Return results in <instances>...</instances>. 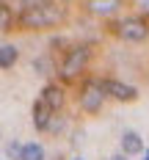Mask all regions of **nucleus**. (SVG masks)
Here are the masks:
<instances>
[{"label":"nucleus","instance_id":"1","mask_svg":"<svg viewBox=\"0 0 149 160\" xmlns=\"http://www.w3.org/2000/svg\"><path fill=\"white\" fill-rule=\"evenodd\" d=\"M58 19H61V11L52 8V6H47V3L28 6V8L22 11V25H25V28H47V25L58 22Z\"/></svg>","mask_w":149,"mask_h":160},{"label":"nucleus","instance_id":"2","mask_svg":"<svg viewBox=\"0 0 149 160\" xmlns=\"http://www.w3.org/2000/svg\"><path fill=\"white\" fill-rule=\"evenodd\" d=\"M116 31L127 42H144L149 36V25H147V19H141V17H127V19H122L116 25Z\"/></svg>","mask_w":149,"mask_h":160},{"label":"nucleus","instance_id":"3","mask_svg":"<svg viewBox=\"0 0 149 160\" xmlns=\"http://www.w3.org/2000/svg\"><path fill=\"white\" fill-rule=\"evenodd\" d=\"M102 102H105V94H102V88H99L97 80H88L86 86H83L80 91V108L86 113H97L102 108Z\"/></svg>","mask_w":149,"mask_h":160},{"label":"nucleus","instance_id":"4","mask_svg":"<svg viewBox=\"0 0 149 160\" xmlns=\"http://www.w3.org/2000/svg\"><path fill=\"white\" fill-rule=\"evenodd\" d=\"M86 61H88V47H72L69 55H66V61H64V66H61V75L66 80H72L86 66Z\"/></svg>","mask_w":149,"mask_h":160},{"label":"nucleus","instance_id":"5","mask_svg":"<svg viewBox=\"0 0 149 160\" xmlns=\"http://www.w3.org/2000/svg\"><path fill=\"white\" fill-rule=\"evenodd\" d=\"M99 88H102V94L108 97H116V99H122V102H132L135 97H138V91L132 88V86H127V83H119V80H97Z\"/></svg>","mask_w":149,"mask_h":160},{"label":"nucleus","instance_id":"6","mask_svg":"<svg viewBox=\"0 0 149 160\" xmlns=\"http://www.w3.org/2000/svg\"><path fill=\"white\" fill-rule=\"evenodd\" d=\"M39 99H42L50 111L55 113V111H61V105H64V88L50 83V86H44V91H42V97H39Z\"/></svg>","mask_w":149,"mask_h":160},{"label":"nucleus","instance_id":"7","mask_svg":"<svg viewBox=\"0 0 149 160\" xmlns=\"http://www.w3.org/2000/svg\"><path fill=\"white\" fill-rule=\"evenodd\" d=\"M141 152H144V141H141V135H138L135 130L122 132V155L127 158V155H141Z\"/></svg>","mask_w":149,"mask_h":160},{"label":"nucleus","instance_id":"8","mask_svg":"<svg viewBox=\"0 0 149 160\" xmlns=\"http://www.w3.org/2000/svg\"><path fill=\"white\" fill-rule=\"evenodd\" d=\"M50 119H52V111H50L42 99H36L33 102V124H36V130H47Z\"/></svg>","mask_w":149,"mask_h":160},{"label":"nucleus","instance_id":"9","mask_svg":"<svg viewBox=\"0 0 149 160\" xmlns=\"http://www.w3.org/2000/svg\"><path fill=\"white\" fill-rule=\"evenodd\" d=\"M17 58H19V50L14 44H3L0 47V69H11L17 64Z\"/></svg>","mask_w":149,"mask_h":160},{"label":"nucleus","instance_id":"10","mask_svg":"<svg viewBox=\"0 0 149 160\" xmlns=\"http://www.w3.org/2000/svg\"><path fill=\"white\" fill-rule=\"evenodd\" d=\"M88 6H91L94 14H102V17H105V14H113L116 8L122 6V0H91Z\"/></svg>","mask_w":149,"mask_h":160},{"label":"nucleus","instance_id":"11","mask_svg":"<svg viewBox=\"0 0 149 160\" xmlns=\"http://www.w3.org/2000/svg\"><path fill=\"white\" fill-rule=\"evenodd\" d=\"M19 160H44V149L42 144H22V152H19Z\"/></svg>","mask_w":149,"mask_h":160},{"label":"nucleus","instance_id":"12","mask_svg":"<svg viewBox=\"0 0 149 160\" xmlns=\"http://www.w3.org/2000/svg\"><path fill=\"white\" fill-rule=\"evenodd\" d=\"M8 28H11V6L0 3V31H8Z\"/></svg>","mask_w":149,"mask_h":160},{"label":"nucleus","instance_id":"13","mask_svg":"<svg viewBox=\"0 0 149 160\" xmlns=\"http://www.w3.org/2000/svg\"><path fill=\"white\" fill-rule=\"evenodd\" d=\"M19 152H22V146L17 144V141H14V144H8V155H11V158H17V160H19Z\"/></svg>","mask_w":149,"mask_h":160},{"label":"nucleus","instance_id":"14","mask_svg":"<svg viewBox=\"0 0 149 160\" xmlns=\"http://www.w3.org/2000/svg\"><path fill=\"white\" fill-rule=\"evenodd\" d=\"M141 11H144V14H149V0H141Z\"/></svg>","mask_w":149,"mask_h":160},{"label":"nucleus","instance_id":"15","mask_svg":"<svg viewBox=\"0 0 149 160\" xmlns=\"http://www.w3.org/2000/svg\"><path fill=\"white\" fill-rule=\"evenodd\" d=\"M111 160H127V158H124V155H113Z\"/></svg>","mask_w":149,"mask_h":160},{"label":"nucleus","instance_id":"16","mask_svg":"<svg viewBox=\"0 0 149 160\" xmlns=\"http://www.w3.org/2000/svg\"><path fill=\"white\" fill-rule=\"evenodd\" d=\"M144 160H149V149H147V155H144Z\"/></svg>","mask_w":149,"mask_h":160},{"label":"nucleus","instance_id":"17","mask_svg":"<svg viewBox=\"0 0 149 160\" xmlns=\"http://www.w3.org/2000/svg\"><path fill=\"white\" fill-rule=\"evenodd\" d=\"M75 160H83V158H75Z\"/></svg>","mask_w":149,"mask_h":160}]
</instances>
